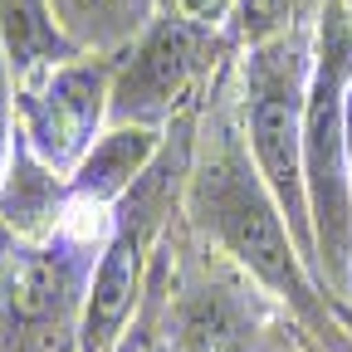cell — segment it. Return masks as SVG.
<instances>
[{"label": "cell", "instance_id": "obj_1", "mask_svg": "<svg viewBox=\"0 0 352 352\" xmlns=\"http://www.w3.org/2000/svg\"><path fill=\"white\" fill-rule=\"evenodd\" d=\"M186 215H191L196 235L220 259L235 264L245 279H254L259 294H270L274 303L289 308V318H298L318 338H338L328 289L318 284L314 264L303 259V250L294 240V226L284 220L270 186H264V176L245 147L235 103H230V113H210L196 138Z\"/></svg>", "mask_w": 352, "mask_h": 352}, {"label": "cell", "instance_id": "obj_2", "mask_svg": "<svg viewBox=\"0 0 352 352\" xmlns=\"http://www.w3.org/2000/svg\"><path fill=\"white\" fill-rule=\"evenodd\" d=\"M347 94H352V0H323L314 25V78H308V113H303V182H308V215H314L318 279L338 298L352 294Z\"/></svg>", "mask_w": 352, "mask_h": 352}, {"label": "cell", "instance_id": "obj_3", "mask_svg": "<svg viewBox=\"0 0 352 352\" xmlns=\"http://www.w3.org/2000/svg\"><path fill=\"white\" fill-rule=\"evenodd\" d=\"M314 25L240 50L235 108H240L245 147L264 176V186L279 201L303 259L318 274L314 215H308V182H303V113H308V78H314Z\"/></svg>", "mask_w": 352, "mask_h": 352}, {"label": "cell", "instance_id": "obj_4", "mask_svg": "<svg viewBox=\"0 0 352 352\" xmlns=\"http://www.w3.org/2000/svg\"><path fill=\"white\" fill-rule=\"evenodd\" d=\"M191 127H196L191 118L171 122L166 147L157 152V162L113 206L108 230H103V250H98V264H94V284H88L78 352H113L127 318L138 314V298L147 294L152 254L166 245V226H171L176 201H186L191 157H196Z\"/></svg>", "mask_w": 352, "mask_h": 352}, {"label": "cell", "instance_id": "obj_5", "mask_svg": "<svg viewBox=\"0 0 352 352\" xmlns=\"http://www.w3.org/2000/svg\"><path fill=\"white\" fill-rule=\"evenodd\" d=\"M103 230L69 220L50 240L0 235V352H64L78 342Z\"/></svg>", "mask_w": 352, "mask_h": 352}, {"label": "cell", "instance_id": "obj_6", "mask_svg": "<svg viewBox=\"0 0 352 352\" xmlns=\"http://www.w3.org/2000/svg\"><path fill=\"white\" fill-rule=\"evenodd\" d=\"M226 30H210L182 10H162L127 50L113 59L108 127H171L186 118V103L226 50Z\"/></svg>", "mask_w": 352, "mask_h": 352}, {"label": "cell", "instance_id": "obj_7", "mask_svg": "<svg viewBox=\"0 0 352 352\" xmlns=\"http://www.w3.org/2000/svg\"><path fill=\"white\" fill-rule=\"evenodd\" d=\"M113 59L118 54H83L15 88L20 142L59 176H74L88 147L108 132Z\"/></svg>", "mask_w": 352, "mask_h": 352}, {"label": "cell", "instance_id": "obj_8", "mask_svg": "<svg viewBox=\"0 0 352 352\" xmlns=\"http://www.w3.org/2000/svg\"><path fill=\"white\" fill-rule=\"evenodd\" d=\"M254 279L182 270L176 303H166V352H274V333H264L259 303L250 298Z\"/></svg>", "mask_w": 352, "mask_h": 352}, {"label": "cell", "instance_id": "obj_9", "mask_svg": "<svg viewBox=\"0 0 352 352\" xmlns=\"http://www.w3.org/2000/svg\"><path fill=\"white\" fill-rule=\"evenodd\" d=\"M166 132L171 127H108L103 138L88 147V157L74 166V176H69L74 210L113 215V206L138 186V176L166 147Z\"/></svg>", "mask_w": 352, "mask_h": 352}, {"label": "cell", "instance_id": "obj_10", "mask_svg": "<svg viewBox=\"0 0 352 352\" xmlns=\"http://www.w3.org/2000/svg\"><path fill=\"white\" fill-rule=\"evenodd\" d=\"M74 220L69 176L44 166L25 142H15L6 171H0V235L15 240H50Z\"/></svg>", "mask_w": 352, "mask_h": 352}, {"label": "cell", "instance_id": "obj_11", "mask_svg": "<svg viewBox=\"0 0 352 352\" xmlns=\"http://www.w3.org/2000/svg\"><path fill=\"white\" fill-rule=\"evenodd\" d=\"M0 54H6L15 83L83 59V50L64 34L54 15V0H0Z\"/></svg>", "mask_w": 352, "mask_h": 352}, {"label": "cell", "instance_id": "obj_12", "mask_svg": "<svg viewBox=\"0 0 352 352\" xmlns=\"http://www.w3.org/2000/svg\"><path fill=\"white\" fill-rule=\"evenodd\" d=\"M162 10L166 0H54L64 34L83 54H122Z\"/></svg>", "mask_w": 352, "mask_h": 352}, {"label": "cell", "instance_id": "obj_13", "mask_svg": "<svg viewBox=\"0 0 352 352\" xmlns=\"http://www.w3.org/2000/svg\"><path fill=\"white\" fill-rule=\"evenodd\" d=\"M318 10H323V0H235V15L226 25V39L235 44V50H250V44L308 30L318 20Z\"/></svg>", "mask_w": 352, "mask_h": 352}, {"label": "cell", "instance_id": "obj_14", "mask_svg": "<svg viewBox=\"0 0 352 352\" xmlns=\"http://www.w3.org/2000/svg\"><path fill=\"white\" fill-rule=\"evenodd\" d=\"M15 74H10V64H6V54H0V171H6V162H10V152H15V142H20V118H15Z\"/></svg>", "mask_w": 352, "mask_h": 352}, {"label": "cell", "instance_id": "obj_15", "mask_svg": "<svg viewBox=\"0 0 352 352\" xmlns=\"http://www.w3.org/2000/svg\"><path fill=\"white\" fill-rule=\"evenodd\" d=\"M166 6L191 15V20H201V25H210V30H226L230 15H235V0H166Z\"/></svg>", "mask_w": 352, "mask_h": 352}]
</instances>
